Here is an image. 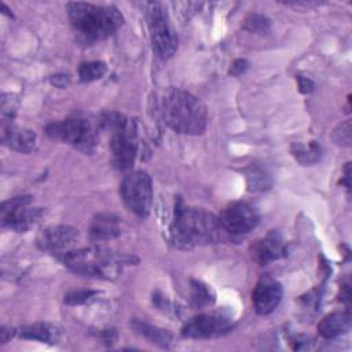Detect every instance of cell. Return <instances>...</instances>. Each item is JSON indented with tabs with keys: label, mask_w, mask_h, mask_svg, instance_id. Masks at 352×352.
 Listing matches in <instances>:
<instances>
[{
	"label": "cell",
	"mask_w": 352,
	"mask_h": 352,
	"mask_svg": "<svg viewBox=\"0 0 352 352\" xmlns=\"http://www.w3.org/2000/svg\"><path fill=\"white\" fill-rule=\"evenodd\" d=\"M169 232L172 242L177 248L190 249L198 245L216 243L226 231L217 216L202 208L187 206L179 199L175 205Z\"/></svg>",
	"instance_id": "1"
},
{
	"label": "cell",
	"mask_w": 352,
	"mask_h": 352,
	"mask_svg": "<svg viewBox=\"0 0 352 352\" xmlns=\"http://www.w3.org/2000/svg\"><path fill=\"white\" fill-rule=\"evenodd\" d=\"M161 111L166 125L179 133L199 135L206 128V107L188 91L168 89L162 98Z\"/></svg>",
	"instance_id": "2"
},
{
	"label": "cell",
	"mask_w": 352,
	"mask_h": 352,
	"mask_svg": "<svg viewBox=\"0 0 352 352\" xmlns=\"http://www.w3.org/2000/svg\"><path fill=\"white\" fill-rule=\"evenodd\" d=\"M67 15L74 30L87 41H100L114 34L124 23L121 12L113 6L67 3Z\"/></svg>",
	"instance_id": "3"
},
{
	"label": "cell",
	"mask_w": 352,
	"mask_h": 352,
	"mask_svg": "<svg viewBox=\"0 0 352 352\" xmlns=\"http://www.w3.org/2000/svg\"><path fill=\"white\" fill-rule=\"evenodd\" d=\"M60 261L73 272L84 276L110 279L122 271L124 265L133 263L132 256L114 253L103 246H88L63 252Z\"/></svg>",
	"instance_id": "4"
},
{
	"label": "cell",
	"mask_w": 352,
	"mask_h": 352,
	"mask_svg": "<svg viewBox=\"0 0 352 352\" xmlns=\"http://www.w3.org/2000/svg\"><path fill=\"white\" fill-rule=\"evenodd\" d=\"M99 125L110 131V150L116 168L129 170L139 147L135 122L120 113L111 111L100 117Z\"/></svg>",
	"instance_id": "5"
},
{
	"label": "cell",
	"mask_w": 352,
	"mask_h": 352,
	"mask_svg": "<svg viewBox=\"0 0 352 352\" xmlns=\"http://www.w3.org/2000/svg\"><path fill=\"white\" fill-rule=\"evenodd\" d=\"M100 125L85 118H67L51 122L45 126L50 138L72 144L82 153H92L99 136Z\"/></svg>",
	"instance_id": "6"
},
{
	"label": "cell",
	"mask_w": 352,
	"mask_h": 352,
	"mask_svg": "<svg viewBox=\"0 0 352 352\" xmlns=\"http://www.w3.org/2000/svg\"><path fill=\"white\" fill-rule=\"evenodd\" d=\"M146 16L150 32L151 47L160 59H169L177 50V34L169 21L168 12L161 3L146 4Z\"/></svg>",
	"instance_id": "7"
},
{
	"label": "cell",
	"mask_w": 352,
	"mask_h": 352,
	"mask_svg": "<svg viewBox=\"0 0 352 352\" xmlns=\"http://www.w3.org/2000/svg\"><path fill=\"white\" fill-rule=\"evenodd\" d=\"M120 194L126 208L139 217L150 213L153 204L151 177L144 170H133L124 176L120 184Z\"/></svg>",
	"instance_id": "8"
},
{
	"label": "cell",
	"mask_w": 352,
	"mask_h": 352,
	"mask_svg": "<svg viewBox=\"0 0 352 352\" xmlns=\"http://www.w3.org/2000/svg\"><path fill=\"white\" fill-rule=\"evenodd\" d=\"M30 195L14 197L1 205V224L18 232H25L32 228L43 216L41 208L29 206Z\"/></svg>",
	"instance_id": "9"
},
{
	"label": "cell",
	"mask_w": 352,
	"mask_h": 352,
	"mask_svg": "<svg viewBox=\"0 0 352 352\" xmlns=\"http://www.w3.org/2000/svg\"><path fill=\"white\" fill-rule=\"evenodd\" d=\"M223 230L232 235L248 234L260 221L257 209L246 201L230 202L219 216Z\"/></svg>",
	"instance_id": "10"
},
{
	"label": "cell",
	"mask_w": 352,
	"mask_h": 352,
	"mask_svg": "<svg viewBox=\"0 0 352 352\" xmlns=\"http://www.w3.org/2000/svg\"><path fill=\"white\" fill-rule=\"evenodd\" d=\"M231 327V319L220 312L199 314L184 323L182 336L187 338H208L223 334Z\"/></svg>",
	"instance_id": "11"
},
{
	"label": "cell",
	"mask_w": 352,
	"mask_h": 352,
	"mask_svg": "<svg viewBox=\"0 0 352 352\" xmlns=\"http://www.w3.org/2000/svg\"><path fill=\"white\" fill-rule=\"evenodd\" d=\"M78 236H80V232L76 227L58 224V226H50L41 230L37 235L36 243L43 250L63 253L70 250V248L77 242Z\"/></svg>",
	"instance_id": "12"
},
{
	"label": "cell",
	"mask_w": 352,
	"mask_h": 352,
	"mask_svg": "<svg viewBox=\"0 0 352 352\" xmlns=\"http://www.w3.org/2000/svg\"><path fill=\"white\" fill-rule=\"evenodd\" d=\"M282 296L283 289L278 280L267 275L261 276L252 293L253 308L258 315H268L276 309Z\"/></svg>",
	"instance_id": "13"
},
{
	"label": "cell",
	"mask_w": 352,
	"mask_h": 352,
	"mask_svg": "<svg viewBox=\"0 0 352 352\" xmlns=\"http://www.w3.org/2000/svg\"><path fill=\"white\" fill-rule=\"evenodd\" d=\"M250 253L256 263H258L260 265H265L274 260L285 257L287 253V248L280 232L271 230L252 245Z\"/></svg>",
	"instance_id": "14"
},
{
	"label": "cell",
	"mask_w": 352,
	"mask_h": 352,
	"mask_svg": "<svg viewBox=\"0 0 352 352\" xmlns=\"http://www.w3.org/2000/svg\"><path fill=\"white\" fill-rule=\"evenodd\" d=\"M0 139L4 146L19 153H30L36 146V133L32 129L16 126L6 120H1Z\"/></svg>",
	"instance_id": "15"
},
{
	"label": "cell",
	"mask_w": 352,
	"mask_h": 352,
	"mask_svg": "<svg viewBox=\"0 0 352 352\" xmlns=\"http://www.w3.org/2000/svg\"><path fill=\"white\" fill-rule=\"evenodd\" d=\"M122 232L121 219L114 213H98L89 224V235L95 242L110 241L120 236Z\"/></svg>",
	"instance_id": "16"
},
{
	"label": "cell",
	"mask_w": 352,
	"mask_h": 352,
	"mask_svg": "<svg viewBox=\"0 0 352 352\" xmlns=\"http://www.w3.org/2000/svg\"><path fill=\"white\" fill-rule=\"evenodd\" d=\"M351 327V314L345 312H333L326 315L318 324V333L323 338H334L346 333Z\"/></svg>",
	"instance_id": "17"
},
{
	"label": "cell",
	"mask_w": 352,
	"mask_h": 352,
	"mask_svg": "<svg viewBox=\"0 0 352 352\" xmlns=\"http://www.w3.org/2000/svg\"><path fill=\"white\" fill-rule=\"evenodd\" d=\"M19 336L26 340L47 342V344H55L60 337V330L47 322H37L32 324H25L18 330Z\"/></svg>",
	"instance_id": "18"
},
{
	"label": "cell",
	"mask_w": 352,
	"mask_h": 352,
	"mask_svg": "<svg viewBox=\"0 0 352 352\" xmlns=\"http://www.w3.org/2000/svg\"><path fill=\"white\" fill-rule=\"evenodd\" d=\"M290 151L296 161L301 165H312L322 157V148L316 140L296 142L292 144Z\"/></svg>",
	"instance_id": "19"
},
{
	"label": "cell",
	"mask_w": 352,
	"mask_h": 352,
	"mask_svg": "<svg viewBox=\"0 0 352 352\" xmlns=\"http://www.w3.org/2000/svg\"><path fill=\"white\" fill-rule=\"evenodd\" d=\"M190 297H191V304L195 308H206L210 307L214 300H216V293L213 289L197 279L190 280Z\"/></svg>",
	"instance_id": "20"
},
{
	"label": "cell",
	"mask_w": 352,
	"mask_h": 352,
	"mask_svg": "<svg viewBox=\"0 0 352 352\" xmlns=\"http://www.w3.org/2000/svg\"><path fill=\"white\" fill-rule=\"evenodd\" d=\"M133 329L136 333H139L140 336L148 338L151 342L162 346V348H168L172 337L170 334L164 330V329H160V327H155V326H151V324H147L144 322H140V320H133L132 323Z\"/></svg>",
	"instance_id": "21"
},
{
	"label": "cell",
	"mask_w": 352,
	"mask_h": 352,
	"mask_svg": "<svg viewBox=\"0 0 352 352\" xmlns=\"http://www.w3.org/2000/svg\"><path fill=\"white\" fill-rule=\"evenodd\" d=\"M106 63L102 60L84 62L78 67V77L82 82H91L102 78L106 74Z\"/></svg>",
	"instance_id": "22"
},
{
	"label": "cell",
	"mask_w": 352,
	"mask_h": 352,
	"mask_svg": "<svg viewBox=\"0 0 352 352\" xmlns=\"http://www.w3.org/2000/svg\"><path fill=\"white\" fill-rule=\"evenodd\" d=\"M246 184L249 191H263L271 187V177L261 168H250L246 173Z\"/></svg>",
	"instance_id": "23"
},
{
	"label": "cell",
	"mask_w": 352,
	"mask_h": 352,
	"mask_svg": "<svg viewBox=\"0 0 352 352\" xmlns=\"http://www.w3.org/2000/svg\"><path fill=\"white\" fill-rule=\"evenodd\" d=\"M242 28L250 33H265L271 28V21L263 14L252 12L245 18Z\"/></svg>",
	"instance_id": "24"
},
{
	"label": "cell",
	"mask_w": 352,
	"mask_h": 352,
	"mask_svg": "<svg viewBox=\"0 0 352 352\" xmlns=\"http://www.w3.org/2000/svg\"><path fill=\"white\" fill-rule=\"evenodd\" d=\"M331 139L338 146H345V147L351 146V142H352V125H351V121L346 120V121L338 124L333 129Z\"/></svg>",
	"instance_id": "25"
},
{
	"label": "cell",
	"mask_w": 352,
	"mask_h": 352,
	"mask_svg": "<svg viewBox=\"0 0 352 352\" xmlns=\"http://www.w3.org/2000/svg\"><path fill=\"white\" fill-rule=\"evenodd\" d=\"M96 294H98V292H95V290H73V292H69L67 294H65L63 302L67 305H81V304L88 302L89 300H92Z\"/></svg>",
	"instance_id": "26"
},
{
	"label": "cell",
	"mask_w": 352,
	"mask_h": 352,
	"mask_svg": "<svg viewBox=\"0 0 352 352\" xmlns=\"http://www.w3.org/2000/svg\"><path fill=\"white\" fill-rule=\"evenodd\" d=\"M16 107H18V102L14 95L11 94L1 95V120L12 121L16 113Z\"/></svg>",
	"instance_id": "27"
},
{
	"label": "cell",
	"mask_w": 352,
	"mask_h": 352,
	"mask_svg": "<svg viewBox=\"0 0 352 352\" xmlns=\"http://www.w3.org/2000/svg\"><path fill=\"white\" fill-rule=\"evenodd\" d=\"M249 67V62L245 59V58H239V59H235L231 66H230V70H228V74L234 76V77H238L241 74H243Z\"/></svg>",
	"instance_id": "28"
},
{
	"label": "cell",
	"mask_w": 352,
	"mask_h": 352,
	"mask_svg": "<svg viewBox=\"0 0 352 352\" xmlns=\"http://www.w3.org/2000/svg\"><path fill=\"white\" fill-rule=\"evenodd\" d=\"M296 80H297L300 92H302V94H309V92L314 91L315 82H314L309 77H305V76H302V74H298V76H296Z\"/></svg>",
	"instance_id": "29"
},
{
	"label": "cell",
	"mask_w": 352,
	"mask_h": 352,
	"mask_svg": "<svg viewBox=\"0 0 352 352\" xmlns=\"http://www.w3.org/2000/svg\"><path fill=\"white\" fill-rule=\"evenodd\" d=\"M51 84L58 88H66L70 84V76L69 74H54L51 76Z\"/></svg>",
	"instance_id": "30"
},
{
	"label": "cell",
	"mask_w": 352,
	"mask_h": 352,
	"mask_svg": "<svg viewBox=\"0 0 352 352\" xmlns=\"http://www.w3.org/2000/svg\"><path fill=\"white\" fill-rule=\"evenodd\" d=\"M16 331H18V330H14V329H11V327L3 326V327L0 329V341H1V344L10 341L11 337H12Z\"/></svg>",
	"instance_id": "31"
}]
</instances>
